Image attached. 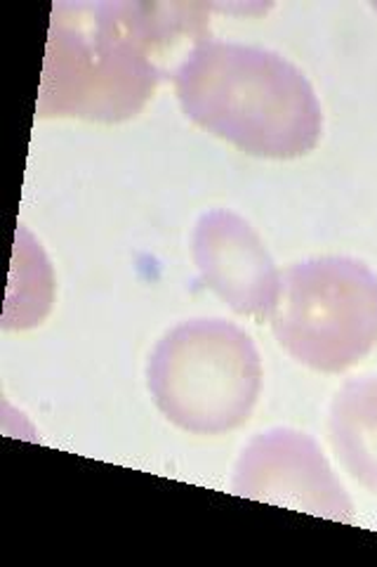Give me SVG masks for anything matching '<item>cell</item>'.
<instances>
[{"label": "cell", "mask_w": 377, "mask_h": 567, "mask_svg": "<svg viewBox=\"0 0 377 567\" xmlns=\"http://www.w3.org/2000/svg\"><path fill=\"white\" fill-rule=\"evenodd\" d=\"M185 71V100L203 126L266 156L314 145L318 106L297 71L269 52L212 45Z\"/></svg>", "instance_id": "6da1fadb"}, {"label": "cell", "mask_w": 377, "mask_h": 567, "mask_svg": "<svg viewBox=\"0 0 377 567\" xmlns=\"http://www.w3.org/2000/svg\"><path fill=\"white\" fill-rule=\"evenodd\" d=\"M274 308L281 346L316 369H345L377 339V279L358 262L300 265Z\"/></svg>", "instance_id": "7a4b0ae2"}, {"label": "cell", "mask_w": 377, "mask_h": 567, "mask_svg": "<svg viewBox=\"0 0 377 567\" xmlns=\"http://www.w3.org/2000/svg\"><path fill=\"white\" fill-rule=\"evenodd\" d=\"M214 216L206 220V265H227L210 272L212 287L231 306L241 312H266L276 303V275L266 254L260 248V241L250 233L248 225L231 216ZM203 265V268H206Z\"/></svg>", "instance_id": "3957f363"}, {"label": "cell", "mask_w": 377, "mask_h": 567, "mask_svg": "<svg viewBox=\"0 0 377 567\" xmlns=\"http://www.w3.org/2000/svg\"><path fill=\"white\" fill-rule=\"evenodd\" d=\"M333 440L349 471L377 492V381L352 383L337 395Z\"/></svg>", "instance_id": "277c9868"}]
</instances>
